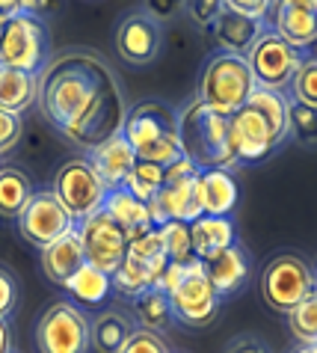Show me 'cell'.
Listing matches in <instances>:
<instances>
[{
	"label": "cell",
	"mask_w": 317,
	"mask_h": 353,
	"mask_svg": "<svg viewBox=\"0 0 317 353\" xmlns=\"http://www.w3.org/2000/svg\"><path fill=\"white\" fill-rule=\"evenodd\" d=\"M291 101L317 110V57H303L291 81Z\"/></svg>",
	"instance_id": "cell-36"
},
{
	"label": "cell",
	"mask_w": 317,
	"mask_h": 353,
	"mask_svg": "<svg viewBox=\"0 0 317 353\" xmlns=\"http://www.w3.org/2000/svg\"><path fill=\"white\" fill-rule=\"evenodd\" d=\"M119 353H170V345L163 341V336L148 330H134L131 339L125 341V347Z\"/></svg>",
	"instance_id": "cell-37"
},
{
	"label": "cell",
	"mask_w": 317,
	"mask_h": 353,
	"mask_svg": "<svg viewBox=\"0 0 317 353\" xmlns=\"http://www.w3.org/2000/svg\"><path fill=\"white\" fill-rule=\"evenodd\" d=\"M36 95H39L36 74L0 65V110L21 116L36 104Z\"/></svg>",
	"instance_id": "cell-24"
},
{
	"label": "cell",
	"mask_w": 317,
	"mask_h": 353,
	"mask_svg": "<svg viewBox=\"0 0 317 353\" xmlns=\"http://www.w3.org/2000/svg\"><path fill=\"white\" fill-rule=\"evenodd\" d=\"M54 196L63 202V208L72 214L74 223L86 220L89 214L101 211V205L107 199V188L101 179L95 175V170L89 166L86 158L65 161L54 175Z\"/></svg>",
	"instance_id": "cell-11"
},
{
	"label": "cell",
	"mask_w": 317,
	"mask_h": 353,
	"mask_svg": "<svg viewBox=\"0 0 317 353\" xmlns=\"http://www.w3.org/2000/svg\"><path fill=\"white\" fill-rule=\"evenodd\" d=\"M143 12L152 18V21H157L163 27L166 21H172V18L181 12V3H175V0H152V3L143 6Z\"/></svg>",
	"instance_id": "cell-43"
},
{
	"label": "cell",
	"mask_w": 317,
	"mask_h": 353,
	"mask_svg": "<svg viewBox=\"0 0 317 353\" xmlns=\"http://www.w3.org/2000/svg\"><path fill=\"white\" fill-rule=\"evenodd\" d=\"M261 297L273 312L291 315L300 300L317 285L314 268L300 252H276L261 270Z\"/></svg>",
	"instance_id": "cell-5"
},
{
	"label": "cell",
	"mask_w": 317,
	"mask_h": 353,
	"mask_svg": "<svg viewBox=\"0 0 317 353\" xmlns=\"http://www.w3.org/2000/svg\"><path fill=\"white\" fill-rule=\"evenodd\" d=\"M48 60H51V42H48L42 18L36 12L9 18L3 33H0V65L39 74Z\"/></svg>",
	"instance_id": "cell-7"
},
{
	"label": "cell",
	"mask_w": 317,
	"mask_h": 353,
	"mask_svg": "<svg viewBox=\"0 0 317 353\" xmlns=\"http://www.w3.org/2000/svg\"><path fill=\"white\" fill-rule=\"evenodd\" d=\"M134 323L119 309H107L101 315L89 321V345H95L98 353H119L125 347V341L131 339Z\"/></svg>",
	"instance_id": "cell-25"
},
{
	"label": "cell",
	"mask_w": 317,
	"mask_h": 353,
	"mask_svg": "<svg viewBox=\"0 0 317 353\" xmlns=\"http://www.w3.org/2000/svg\"><path fill=\"white\" fill-rule=\"evenodd\" d=\"M178 122V143H181V154L190 161L196 170H225L234 172V154L229 149V116L211 110V107L187 101L181 110L175 113Z\"/></svg>",
	"instance_id": "cell-2"
},
{
	"label": "cell",
	"mask_w": 317,
	"mask_h": 353,
	"mask_svg": "<svg viewBox=\"0 0 317 353\" xmlns=\"http://www.w3.org/2000/svg\"><path fill=\"white\" fill-rule=\"evenodd\" d=\"M288 330L300 345H317V285L300 300L291 315H288Z\"/></svg>",
	"instance_id": "cell-31"
},
{
	"label": "cell",
	"mask_w": 317,
	"mask_h": 353,
	"mask_svg": "<svg viewBox=\"0 0 317 353\" xmlns=\"http://www.w3.org/2000/svg\"><path fill=\"white\" fill-rule=\"evenodd\" d=\"M246 104H249L252 110H258L264 119L270 122L276 140H279V143H288L291 140V128H288V95H285V92H270V90H255Z\"/></svg>",
	"instance_id": "cell-28"
},
{
	"label": "cell",
	"mask_w": 317,
	"mask_h": 353,
	"mask_svg": "<svg viewBox=\"0 0 317 353\" xmlns=\"http://www.w3.org/2000/svg\"><path fill=\"white\" fill-rule=\"evenodd\" d=\"M127 256L131 259H136V261H143V264H148L157 276L163 273V268H166V252H163V241H161V232L154 229H148V232H143L140 238H134V241H127Z\"/></svg>",
	"instance_id": "cell-35"
},
{
	"label": "cell",
	"mask_w": 317,
	"mask_h": 353,
	"mask_svg": "<svg viewBox=\"0 0 317 353\" xmlns=\"http://www.w3.org/2000/svg\"><path fill=\"white\" fill-rule=\"evenodd\" d=\"M122 137L134 149L136 161L170 166L181 161V143H178V122L175 110L166 101H140L125 116Z\"/></svg>",
	"instance_id": "cell-3"
},
{
	"label": "cell",
	"mask_w": 317,
	"mask_h": 353,
	"mask_svg": "<svg viewBox=\"0 0 317 353\" xmlns=\"http://www.w3.org/2000/svg\"><path fill=\"white\" fill-rule=\"evenodd\" d=\"M300 63H303V54L294 51L288 42H282L270 27L258 36L252 51L246 54V65H249V72L255 77V86L270 92H288Z\"/></svg>",
	"instance_id": "cell-9"
},
{
	"label": "cell",
	"mask_w": 317,
	"mask_h": 353,
	"mask_svg": "<svg viewBox=\"0 0 317 353\" xmlns=\"http://www.w3.org/2000/svg\"><path fill=\"white\" fill-rule=\"evenodd\" d=\"M116 54L127 65H152L163 48V27L152 21L143 9L127 12L116 27Z\"/></svg>",
	"instance_id": "cell-15"
},
{
	"label": "cell",
	"mask_w": 317,
	"mask_h": 353,
	"mask_svg": "<svg viewBox=\"0 0 317 353\" xmlns=\"http://www.w3.org/2000/svg\"><path fill=\"white\" fill-rule=\"evenodd\" d=\"M181 9L193 18L196 27L211 30V27L216 24V18H220V12H223V3H220V0H199V3L193 0V3H181Z\"/></svg>",
	"instance_id": "cell-38"
},
{
	"label": "cell",
	"mask_w": 317,
	"mask_h": 353,
	"mask_svg": "<svg viewBox=\"0 0 317 353\" xmlns=\"http://www.w3.org/2000/svg\"><path fill=\"white\" fill-rule=\"evenodd\" d=\"M258 90L255 77L246 65V57H234V54H214L205 63L202 74H199V90H196V101L211 107V110L232 116L241 107H246L249 95Z\"/></svg>",
	"instance_id": "cell-4"
},
{
	"label": "cell",
	"mask_w": 317,
	"mask_h": 353,
	"mask_svg": "<svg viewBox=\"0 0 317 353\" xmlns=\"http://www.w3.org/2000/svg\"><path fill=\"white\" fill-rule=\"evenodd\" d=\"M314 276H317V273H314Z\"/></svg>",
	"instance_id": "cell-47"
},
{
	"label": "cell",
	"mask_w": 317,
	"mask_h": 353,
	"mask_svg": "<svg viewBox=\"0 0 317 353\" xmlns=\"http://www.w3.org/2000/svg\"><path fill=\"white\" fill-rule=\"evenodd\" d=\"M83 264H86V256H83V243H81V238H77V232H68L65 238H59L57 243L42 250L45 276L59 288H65L68 282L81 273Z\"/></svg>",
	"instance_id": "cell-21"
},
{
	"label": "cell",
	"mask_w": 317,
	"mask_h": 353,
	"mask_svg": "<svg viewBox=\"0 0 317 353\" xmlns=\"http://www.w3.org/2000/svg\"><path fill=\"white\" fill-rule=\"evenodd\" d=\"M36 104L68 140L92 152L125 128V95L113 65L92 48H65L36 74Z\"/></svg>",
	"instance_id": "cell-1"
},
{
	"label": "cell",
	"mask_w": 317,
	"mask_h": 353,
	"mask_svg": "<svg viewBox=\"0 0 317 353\" xmlns=\"http://www.w3.org/2000/svg\"><path fill=\"white\" fill-rule=\"evenodd\" d=\"M270 30L300 54L314 48L317 45V0H282V3H276Z\"/></svg>",
	"instance_id": "cell-16"
},
{
	"label": "cell",
	"mask_w": 317,
	"mask_h": 353,
	"mask_svg": "<svg viewBox=\"0 0 317 353\" xmlns=\"http://www.w3.org/2000/svg\"><path fill=\"white\" fill-rule=\"evenodd\" d=\"M196 193H199L202 214L207 217H232L237 208V181L225 170H202L196 179Z\"/></svg>",
	"instance_id": "cell-20"
},
{
	"label": "cell",
	"mask_w": 317,
	"mask_h": 353,
	"mask_svg": "<svg viewBox=\"0 0 317 353\" xmlns=\"http://www.w3.org/2000/svg\"><path fill=\"white\" fill-rule=\"evenodd\" d=\"M267 27H270L267 21H252V18H243V15L232 12V9L223 3V12H220V18H216V24L211 27V33H214V42L220 45L223 54L246 57Z\"/></svg>",
	"instance_id": "cell-19"
},
{
	"label": "cell",
	"mask_w": 317,
	"mask_h": 353,
	"mask_svg": "<svg viewBox=\"0 0 317 353\" xmlns=\"http://www.w3.org/2000/svg\"><path fill=\"white\" fill-rule=\"evenodd\" d=\"M157 232H161V241H163L166 261H175V264H190V261H196V256H193V241H190V223L170 220V223H163Z\"/></svg>",
	"instance_id": "cell-30"
},
{
	"label": "cell",
	"mask_w": 317,
	"mask_h": 353,
	"mask_svg": "<svg viewBox=\"0 0 317 353\" xmlns=\"http://www.w3.org/2000/svg\"><path fill=\"white\" fill-rule=\"evenodd\" d=\"M223 353H270V347L264 345V339L252 336V332H241L223 347Z\"/></svg>",
	"instance_id": "cell-42"
},
{
	"label": "cell",
	"mask_w": 317,
	"mask_h": 353,
	"mask_svg": "<svg viewBox=\"0 0 317 353\" xmlns=\"http://www.w3.org/2000/svg\"><path fill=\"white\" fill-rule=\"evenodd\" d=\"M68 291H72V297L74 300H81L86 303V306H95V303H101L107 294H110V276H104L101 270H95V268H89V264H83L81 273L68 282L65 285Z\"/></svg>",
	"instance_id": "cell-32"
},
{
	"label": "cell",
	"mask_w": 317,
	"mask_h": 353,
	"mask_svg": "<svg viewBox=\"0 0 317 353\" xmlns=\"http://www.w3.org/2000/svg\"><path fill=\"white\" fill-rule=\"evenodd\" d=\"M77 238L83 243V256L86 264L95 270H101L104 276H113L116 268L122 264V259L127 256V241L125 232L107 217V211H95L89 214L86 220H81L74 225Z\"/></svg>",
	"instance_id": "cell-12"
},
{
	"label": "cell",
	"mask_w": 317,
	"mask_h": 353,
	"mask_svg": "<svg viewBox=\"0 0 317 353\" xmlns=\"http://www.w3.org/2000/svg\"><path fill=\"white\" fill-rule=\"evenodd\" d=\"M279 145L282 143L276 140L270 122H267L258 110H252L249 104L229 116V149L234 154L237 166L261 163L270 158Z\"/></svg>",
	"instance_id": "cell-14"
},
{
	"label": "cell",
	"mask_w": 317,
	"mask_h": 353,
	"mask_svg": "<svg viewBox=\"0 0 317 353\" xmlns=\"http://www.w3.org/2000/svg\"><path fill=\"white\" fill-rule=\"evenodd\" d=\"M288 128L291 140L303 149H317V110L288 98Z\"/></svg>",
	"instance_id": "cell-34"
},
{
	"label": "cell",
	"mask_w": 317,
	"mask_h": 353,
	"mask_svg": "<svg viewBox=\"0 0 317 353\" xmlns=\"http://www.w3.org/2000/svg\"><path fill=\"white\" fill-rule=\"evenodd\" d=\"M36 347L39 353H86L89 318L74 303H51L36 323Z\"/></svg>",
	"instance_id": "cell-10"
},
{
	"label": "cell",
	"mask_w": 317,
	"mask_h": 353,
	"mask_svg": "<svg viewBox=\"0 0 317 353\" xmlns=\"http://www.w3.org/2000/svg\"><path fill=\"white\" fill-rule=\"evenodd\" d=\"M21 131H24L21 116L0 110V154H9L15 149L18 140H21Z\"/></svg>",
	"instance_id": "cell-39"
},
{
	"label": "cell",
	"mask_w": 317,
	"mask_h": 353,
	"mask_svg": "<svg viewBox=\"0 0 317 353\" xmlns=\"http://www.w3.org/2000/svg\"><path fill=\"white\" fill-rule=\"evenodd\" d=\"M12 339H9V323L0 321V353H12Z\"/></svg>",
	"instance_id": "cell-44"
},
{
	"label": "cell",
	"mask_w": 317,
	"mask_h": 353,
	"mask_svg": "<svg viewBox=\"0 0 317 353\" xmlns=\"http://www.w3.org/2000/svg\"><path fill=\"white\" fill-rule=\"evenodd\" d=\"M291 353H317V345H300V347L291 350Z\"/></svg>",
	"instance_id": "cell-45"
},
{
	"label": "cell",
	"mask_w": 317,
	"mask_h": 353,
	"mask_svg": "<svg viewBox=\"0 0 317 353\" xmlns=\"http://www.w3.org/2000/svg\"><path fill=\"white\" fill-rule=\"evenodd\" d=\"M205 273H207V279H211L214 291L220 294V300L232 297V294H237L246 282H249V273H252L249 250H246L241 241L232 243V247L223 250L220 256L205 261Z\"/></svg>",
	"instance_id": "cell-17"
},
{
	"label": "cell",
	"mask_w": 317,
	"mask_h": 353,
	"mask_svg": "<svg viewBox=\"0 0 317 353\" xmlns=\"http://www.w3.org/2000/svg\"><path fill=\"white\" fill-rule=\"evenodd\" d=\"M134 315H136V321H140L143 330L157 332V336L175 323V312H172L170 294L161 291L157 285L148 288L145 294H140V297H134Z\"/></svg>",
	"instance_id": "cell-26"
},
{
	"label": "cell",
	"mask_w": 317,
	"mask_h": 353,
	"mask_svg": "<svg viewBox=\"0 0 317 353\" xmlns=\"http://www.w3.org/2000/svg\"><path fill=\"white\" fill-rule=\"evenodd\" d=\"M157 273L148 268V264L143 261H136L131 256H125L122 264L116 268V273L110 276V285L119 291V294H125V297H140V294H145L148 288H154L157 285Z\"/></svg>",
	"instance_id": "cell-29"
},
{
	"label": "cell",
	"mask_w": 317,
	"mask_h": 353,
	"mask_svg": "<svg viewBox=\"0 0 317 353\" xmlns=\"http://www.w3.org/2000/svg\"><path fill=\"white\" fill-rule=\"evenodd\" d=\"M232 12L243 15V18H252V21H267V15L273 12L276 3H267V0H223Z\"/></svg>",
	"instance_id": "cell-41"
},
{
	"label": "cell",
	"mask_w": 317,
	"mask_h": 353,
	"mask_svg": "<svg viewBox=\"0 0 317 353\" xmlns=\"http://www.w3.org/2000/svg\"><path fill=\"white\" fill-rule=\"evenodd\" d=\"M196 179H199V170H196L187 158L166 166L161 190H157L154 199L148 202V217H152V225L161 229V225L170 223V220L193 223L196 217H202L199 193H196Z\"/></svg>",
	"instance_id": "cell-6"
},
{
	"label": "cell",
	"mask_w": 317,
	"mask_h": 353,
	"mask_svg": "<svg viewBox=\"0 0 317 353\" xmlns=\"http://www.w3.org/2000/svg\"><path fill=\"white\" fill-rule=\"evenodd\" d=\"M101 208L107 211V217H110V220L119 225V229L125 232V241H134V238H140L143 232L152 229L148 205L140 202L136 196H131L125 188L107 193V199H104ZM154 229H157V225H154Z\"/></svg>",
	"instance_id": "cell-23"
},
{
	"label": "cell",
	"mask_w": 317,
	"mask_h": 353,
	"mask_svg": "<svg viewBox=\"0 0 317 353\" xmlns=\"http://www.w3.org/2000/svg\"><path fill=\"white\" fill-rule=\"evenodd\" d=\"M170 303H172L175 321H181L184 327H193V330L211 327L220 318V309H223L220 294L214 291L211 279L205 273V264L199 259L184 268V276L178 282V288L170 294Z\"/></svg>",
	"instance_id": "cell-8"
},
{
	"label": "cell",
	"mask_w": 317,
	"mask_h": 353,
	"mask_svg": "<svg viewBox=\"0 0 317 353\" xmlns=\"http://www.w3.org/2000/svg\"><path fill=\"white\" fill-rule=\"evenodd\" d=\"M86 161H89V166L95 170L98 179H101V184L107 188V193H110V190L122 188L125 179L131 175L134 163H136V154H134L131 145H127L125 137L119 134V137H110L107 143L95 145V149L86 154Z\"/></svg>",
	"instance_id": "cell-18"
},
{
	"label": "cell",
	"mask_w": 317,
	"mask_h": 353,
	"mask_svg": "<svg viewBox=\"0 0 317 353\" xmlns=\"http://www.w3.org/2000/svg\"><path fill=\"white\" fill-rule=\"evenodd\" d=\"M190 241L193 256L205 264L214 256H220L223 250H229L232 243H237V225L232 217H207V214H202L190 223Z\"/></svg>",
	"instance_id": "cell-22"
},
{
	"label": "cell",
	"mask_w": 317,
	"mask_h": 353,
	"mask_svg": "<svg viewBox=\"0 0 317 353\" xmlns=\"http://www.w3.org/2000/svg\"><path fill=\"white\" fill-rule=\"evenodd\" d=\"M18 306V282L12 276V270H6L0 264V321H6Z\"/></svg>",
	"instance_id": "cell-40"
},
{
	"label": "cell",
	"mask_w": 317,
	"mask_h": 353,
	"mask_svg": "<svg viewBox=\"0 0 317 353\" xmlns=\"http://www.w3.org/2000/svg\"><path fill=\"white\" fill-rule=\"evenodd\" d=\"M74 225L77 223L63 208V202L54 196V190H36L24 205V211L18 214V229H21L24 241H30L39 250L65 238L68 232H74Z\"/></svg>",
	"instance_id": "cell-13"
},
{
	"label": "cell",
	"mask_w": 317,
	"mask_h": 353,
	"mask_svg": "<svg viewBox=\"0 0 317 353\" xmlns=\"http://www.w3.org/2000/svg\"><path fill=\"white\" fill-rule=\"evenodd\" d=\"M33 184H30L27 172H21L18 166H3L0 170V217L18 220V214L24 211V205L33 196Z\"/></svg>",
	"instance_id": "cell-27"
},
{
	"label": "cell",
	"mask_w": 317,
	"mask_h": 353,
	"mask_svg": "<svg viewBox=\"0 0 317 353\" xmlns=\"http://www.w3.org/2000/svg\"><path fill=\"white\" fill-rule=\"evenodd\" d=\"M161 184H163V166H154V163H143V161H136L134 163V170L131 175L125 179L122 188L136 196L140 202H152L154 199V193L161 190Z\"/></svg>",
	"instance_id": "cell-33"
},
{
	"label": "cell",
	"mask_w": 317,
	"mask_h": 353,
	"mask_svg": "<svg viewBox=\"0 0 317 353\" xmlns=\"http://www.w3.org/2000/svg\"><path fill=\"white\" fill-rule=\"evenodd\" d=\"M6 21H9V18H6L3 12H0V33H3V27H6Z\"/></svg>",
	"instance_id": "cell-46"
}]
</instances>
